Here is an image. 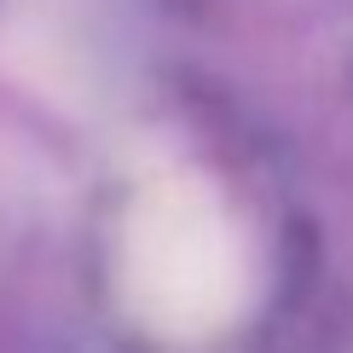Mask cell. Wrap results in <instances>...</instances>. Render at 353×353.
<instances>
[{"label": "cell", "mask_w": 353, "mask_h": 353, "mask_svg": "<svg viewBox=\"0 0 353 353\" xmlns=\"http://www.w3.org/2000/svg\"><path fill=\"white\" fill-rule=\"evenodd\" d=\"M128 296L157 330L226 325L243 301V255L203 185H163L128 220Z\"/></svg>", "instance_id": "cell-1"}]
</instances>
